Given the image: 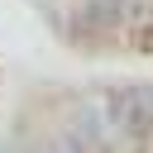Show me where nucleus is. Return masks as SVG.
<instances>
[{"label": "nucleus", "instance_id": "obj_4", "mask_svg": "<svg viewBox=\"0 0 153 153\" xmlns=\"http://www.w3.org/2000/svg\"><path fill=\"white\" fill-rule=\"evenodd\" d=\"M43 148H48V153H91V143H86V139H81L67 120H62L53 134H43Z\"/></svg>", "mask_w": 153, "mask_h": 153}, {"label": "nucleus", "instance_id": "obj_1", "mask_svg": "<svg viewBox=\"0 0 153 153\" xmlns=\"http://www.w3.org/2000/svg\"><path fill=\"white\" fill-rule=\"evenodd\" d=\"M105 105H110V120H115L120 143L139 148V143L153 139V86H148V81L110 86V91H105Z\"/></svg>", "mask_w": 153, "mask_h": 153}, {"label": "nucleus", "instance_id": "obj_3", "mask_svg": "<svg viewBox=\"0 0 153 153\" xmlns=\"http://www.w3.org/2000/svg\"><path fill=\"white\" fill-rule=\"evenodd\" d=\"M129 0H76L72 10V33L76 38H115L129 24Z\"/></svg>", "mask_w": 153, "mask_h": 153}, {"label": "nucleus", "instance_id": "obj_2", "mask_svg": "<svg viewBox=\"0 0 153 153\" xmlns=\"http://www.w3.org/2000/svg\"><path fill=\"white\" fill-rule=\"evenodd\" d=\"M67 124L91 143V153H115V148H120V134H115V120H110L105 96H81V100H72Z\"/></svg>", "mask_w": 153, "mask_h": 153}, {"label": "nucleus", "instance_id": "obj_5", "mask_svg": "<svg viewBox=\"0 0 153 153\" xmlns=\"http://www.w3.org/2000/svg\"><path fill=\"white\" fill-rule=\"evenodd\" d=\"M0 153H48V148H43V139H38V143H19V148H14V143H5Z\"/></svg>", "mask_w": 153, "mask_h": 153}]
</instances>
